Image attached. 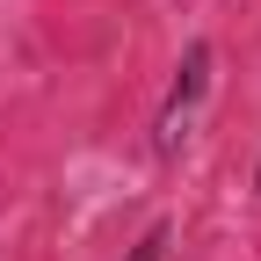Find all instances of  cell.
Here are the masks:
<instances>
[{"instance_id": "1", "label": "cell", "mask_w": 261, "mask_h": 261, "mask_svg": "<svg viewBox=\"0 0 261 261\" xmlns=\"http://www.w3.org/2000/svg\"><path fill=\"white\" fill-rule=\"evenodd\" d=\"M211 65H218V51H211L203 37H196V44L181 51V65H174L167 94H160V116H152V152H174V145H181V130H189L196 102L211 94Z\"/></svg>"}, {"instance_id": "2", "label": "cell", "mask_w": 261, "mask_h": 261, "mask_svg": "<svg viewBox=\"0 0 261 261\" xmlns=\"http://www.w3.org/2000/svg\"><path fill=\"white\" fill-rule=\"evenodd\" d=\"M167 240H174V225L160 218V225H145V232L130 240V254H123V261H167Z\"/></svg>"}, {"instance_id": "3", "label": "cell", "mask_w": 261, "mask_h": 261, "mask_svg": "<svg viewBox=\"0 0 261 261\" xmlns=\"http://www.w3.org/2000/svg\"><path fill=\"white\" fill-rule=\"evenodd\" d=\"M254 189H261V167H254Z\"/></svg>"}]
</instances>
